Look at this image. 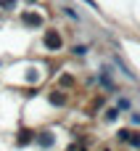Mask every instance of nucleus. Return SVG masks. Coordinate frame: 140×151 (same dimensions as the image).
I'll list each match as a JSON object with an SVG mask.
<instances>
[{
    "mask_svg": "<svg viewBox=\"0 0 140 151\" xmlns=\"http://www.w3.org/2000/svg\"><path fill=\"white\" fill-rule=\"evenodd\" d=\"M24 21H26V24H32V27H40V24H42V19H40V16H34V13H29Z\"/></svg>",
    "mask_w": 140,
    "mask_h": 151,
    "instance_id": "f03ea898",
    "label": "nucleus"
},
{
    "mask_svg": "<svg viewBox=\"0 0 140 151\" xmlns=\"http://www.w3.org/2000/svg\"><path fill=\"white\" fill-rule=\"evenodd\" d=\"M50 101H53L56 106H61V104H64V96H50Z\"/></svg>",
    "mask_w": 140,
    "mask_h": 151,
    "instance_id": "20e7f679",
    "label": "nucleus"
},
{
    "mask_svg": "<svg viewBox=\"0 0 140 151\" xmlns=\"http://www.w3.org/2000/svg\"><path fill=\"white\" fill-rule=\"evenodd\" d=\"M0 3H3V5H8V8L13 5V0H0Z\"/></svg>",
    "mask_w": 140,
    "mask_h": 151,
    "instance_id": "39448f33",
    "label": "nucleus"
},
{
    "mask_svg": "<svg viewBox=\"0 0 140 151\" xmlns=\"http://www.w3.org/2000/svg\"><path fill=\"white\" fill-rule=\"evenodd\" d=\"M45 42H48L50 48H61V37H58L56 32H48V37H45Z\"/></svg>",
    "mask_w": 140,
    "mask_h": 151,
    "instance_id": "f257e3e1",
    "label": "nucleus"
},
{
    "mask_svg": "<svg viewBox=\"0 0 140 151\" xmlns=\"http://www.w3.org/2000/svg\"><path fill=\"white\" fill-rule=\"evenodd\" d=\"M32 141V133H21V138H19V143H29Z\"/></svg>",
    "mask_w": 140,
    "mask_h": 151,
    "instance_id": "7ed1b4c3",
    "label": "nucleus"
}]
</instances>
